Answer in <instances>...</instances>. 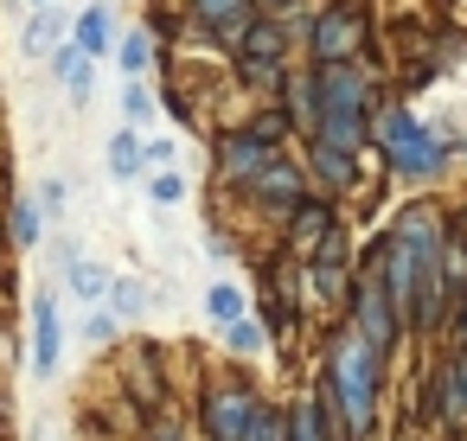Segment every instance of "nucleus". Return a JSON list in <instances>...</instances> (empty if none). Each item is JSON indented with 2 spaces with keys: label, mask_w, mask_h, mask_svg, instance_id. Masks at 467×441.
<instances>
[{
  "label": "nucleus",
  "mask_w": 467,
  "mask_h": 441,
  "mask_svg": "<svg viewBox=\"0 0 467 441\" xmlns=\"http://www.w3.org/2000/svg\"><path fill=\"white\" fill-rule=\"evenodd\" d=\"M384 371H390V358L339 313V320L327 326V339H320V377H314V390H320V403H327L339 441H371V435H378Z\"/></svg>",
  "instance_id": "1"
},
{
  "label": "nucleus",
  "mask_w": 467,
  "mask_h": 441,
  "mask_svg": "<svg viewBox=\"0 0 467 441\" xmlns=\"http://www.w3.org/2000/svg\"><path fill=\"white\" fill-rule=\"evenodd\" d=\"M371 148L384 154V167H390V179H397V186H435V179L448 173L454 135H448V128H435V122H422L403 97H390V103H378Z\"/></svg>",
  "instance_id": "2"
},
{
  "label": "nucleus",
  "mask_w": 467,
  "mask_h": 441,
  "mask_svg": "<svg viewBox=\"0 0 467 441\" xmlns=\"http://www.w3.org/2000/svg\"><path fill=\"white\" fill-rule=\"evenodd\" d=\"M320 77V128L307 141H333V148H371L378 128V97H371V58H346V65H314Z\"/></svg>",
  "instance_id": "3"
},
{
  "label": "nucleus",
  "mask_w": 467,
  "mask_h": 441,
  "mask_svg": "<svg viewBox=\"0 0 467 441\" xmlns=\"http://www.w3.org/2000/svg\"><path fill=\"white\" fill-rule=\"evenodd\" d=\"M307 65H346L371 52V7L365 0H320V14L307 26Z\"/></svg>",
  "instance_id": "4"
},
{
  "label": "nucleus",
  "mask_w": 467,
  "mask_h": 441,
  "mask_svg": "<svg viewBox=\"0 0 467 441\" xmlns=\"http://www.w3.org/2000/svg\"><path fill=\"white\" fill-rule=\"evenodd\" d=\"M256 409H263L256 377L218 371V377H205V390H199V435H205V441H244V428H250Z\"/></svg>",
  "instance_id": "5"
},
{
  "label": "nucleus",
  "mask_w": 467,
  "mask_h": 441,
  "mask_svg": "<svg viewBox=\"0 0 467 441\" xmlns=\"http://www.w3.org/2000/svg\"><path fill=\"white\" fill-rule=\"evenodd\" d=\"M346 320L384 352V358H397V345L410 339V320H403V307L390 301V288H384V275H378V262H365L358 256V288H352V307H346Z\"/></svg>",
  "instance_id": "6"
},
{
  "label": "nucleus",
  "mask_w": 467,
  "mask_h": 441,
  "mask_svg": "<svg viewBox=\"0 0 467 441\" xmlns=\"http://www.w3.org/2000/svg\"><path fill=\"white\" fill-rule=\"evenodd\" d=\"M288 148H275V141H263L250 122H224L218 128V141H212V167H218V179L231 186V192H250L275 160H282Z\"/></svg>",
  "instance_id": "7"
},
{
  "label": "nucleus",
  "mask_w": 467,
  "mask_h": 441,
  "mask_svg": "<svg viewBox=\"0 0 467 441\" xmlns=\"http://www.w3.org/2000/svg\"><path fill=\"white\" fill-rule=\"evenodd\" d=\"M180 14H186L192 39H212V46L237 52V39L250 33V20L263 14V0H186Z\"/></svg>",
  "instance_id": "8"
},
{
  "label": "nucleus",
  "mask_w": 467,
  "mask_h": 441,
  "mask_svg": "<svg viewBox=\"0 0 467 441\" xmlns=\"http://www.w3.org/2000/svg\"><path fill=\"white\" fill-rule=\"evenodd\" d=\"M307 192H314V173H307V160L282 154V160H275V167H269V173H263V179H256V186L244 192V199H250L256 211H269V218L282 224V218H288V211H295V205H301Z\"/></svg>",
  "instance_id": "9"
},
{
  "label": "nucleus",
  "mask_w": 467,
  "mask_h": 441,
  "mask_svg": "<svg viewBox=\"0 0 467 441\" xmlns=\"http://www.w3.org/2000/svg\"><path fill=\"white\" fill-rule=\"evenodd\" d=\"M346 218H339V199H327V192H307L288 218H282V250L288 256H314L333 231H339Z\"/></svg>",
  "instance_id": "10"
},
{
  "label": "nucleus",
  "mask_w": 467,
  "mask_h": 441,
  "mask_svg": "<svg viewBox=\"0 0 467 441\" xmlns=\"http://www.w3.org/2000/svg\"><path fill=\"white\" fill-rule=\"evenodd\" d=\"M65 358V320H58V294L39 288L33 294V320H26V371L33 377H58Z\"/></svg>",
  "instance_id": "11"
},
{
  "label": "nucleus",
  "mask_w": 467,
  "mask_h": 441,
  "mask_svg": "<svg viewBox=\"0 0 467 441\" xmlns=\"http://www.w3.org/2000/svg\"><path fill=\"white\" fill-rule=\"evenodd\" d=\"M301 160H307V173H314V192H327V199H346V192H358V186H365V154H358V148L307 141V148H301Z\"/></svg>",
  "instance_id": "12"
},
{
  "label": "nucleus",
  "mask_w": 467,
  "mask_h": 441,
  "mask_svg": "<svg viewBox=\"0 0 467 441\" xmlns=\"http://www.w3.org/2000/svg\"><path fill=\"white\" fill-rule=\"evenodd\" d=\"M301 46V33L288 26V20H275L269 7L250 20V33L237 39V52H231V65H288V52Z\"/></svg>",
  "instance_id": "13"
},
{
  "label": "nucleus",
  "mask_w": 467,
  "mask_h": 441,
  "mask_svg": "<svg viewBox=\"0 0 467 441\" xmlns=\"http://www.w3.org/2000/svg\"><path fill=\"white\" fill-rule=\"evenodd\" d=\"M46 65H52L46 77H52V84H65V97H71L78 109H84V103L97 97V65H103V58H90V52H84L78 39H65V46H58V52H52Z\"/></svg>",
  "instance_id": "14"
},
{
  "label": "nucleus",
  "mask_w": 467,
  "mask_h": 441,
  "mask_svg": "<svg viewBox=\"0 0 467 441\" xmlns=\"http://www.w3.org/2000/svg\"><path fill=\"white\" fill-rule=\"evenodd\" d=\"M71 20H78V14H65L58 0H52V7H33V20H26V33H20V52H26V58H52V52L71 39Z\"/></svg>",
  "instance_id": "15"
},
{
  "label": "nucleus",
  "mask_w": 467,
  "mask_h": 441,
  "mask_svg": "<svg viewBox=\"0 0 467 441\" xmlns=\"http://www.w3.org/2000/svg\"><path fill=\"white\" fill-rule=\"evenodd\" d=\"M103 167H109V179H116V186L148 179V135H141V128H116V135H109V148H103Z\"/></svg>",
  "instance_id": "16"
},
{
  "label": "nucleus",
  "mask_w": 467,
  "mask_h": 441,
  "mask_svg": "<svg viewBox=\"0 0 467 441\" xmlns=\"http://www.w3.org/2000/svg\"><path fill=\"white\" fill-rule=\"evenodd\" d=\"M109 288H116V269H103L97 256H84V250H78V256L65 262V294H71V301L97 307V301H109Z\"/></svg>",
  "instance_id": "17"
},
{
  "label": "nucleus",
  "mask_w": 467,
  "mask_h": 441,
  "mask_svg": "<svg viewBox=\"0 0 467 441\" xmlns=\"http://www.w3.org/2000/svg\"><path fill=\"white\" fill-rule=\"evenodd\" d=\"M269 339H275V326L263 320V307H250L244 320H231V326H224V352H231L237 364H256V358L269 352Z\"/></svg>",
  "instance_id": "18"
},
{
  "label": "nucleus",
  "mask_w": 467,
  "mask_h": 441,
  "mask_svg": "<svg viewBox=\"0 0 467 441\" xmlns=\"http://www.w3.org/2000/svg\"><path fill=\"white\" fill-rule=\"evenodd\" d=\"M71 39H78V46H84L90 58H109V52L122 46V39H116V14L103 7V0H90V7H84V14L71 20Z\"/></svg>",
  "instance_id": "19"
},
{
  "label": "nucleus",
  "mask_w": 467,
  "mask_h": 441,
  "mask_svg": "<svg viewBox=\"0 0 467 441\" xmlns=\"http://www.w3.org/2000/svg\"><path fill=\"white\" fill-rule=\"evenodd\" d=\"M288 441H339V428H333V415H327L320 390H307V396H295V403H288Z\"/></svg>",
  "instance_id": "20"
},
{
  "label": "nucleus",
  "mask_w": 467,
  "mask_h": 441,
  "mask_svg": "<svg viewBox=\"0 0 467 441\" xmlns=\"http://www.w3.org/2000/svg\"><path fill=\"white\" fill-rule=\"evenodd\" d=\"M154 65H161V33H154V26L122 33V46H116V71H122V77H148Z\"/></svg>",
  "instance_id": "21"
},
{
  "label": "nucleus",
  "mask_w": 467,
  "mask_h": 441,
  "mask_svg": "<svg viewBox=\"0 0 467 441\" xmlns=\"http://www.w3.org/2000/svg\"><path fill=\"white\" fill-rule=\"evenodd\" d=\"M282 103H288V116H295V128H301V135H314V128H320V77H314V65L288 77Z\"/></svg>",
  "instance_id": "22"
},
{
  "label": "nucleus",
  "mask_w": 467,
  "mask_h": 441,
  "mask_svg": "<svg viewBox=\"0 0 467 441\" xmlns=\"http://www.w3.org/2000/svg\"><path fill=\"white\" fill-rule=\"evenodd\" d=\"M46 231H52V218H46L39 199H14V205H7V243H14V250H39Z\"/></svg>",
  "instance_id": "23"
},
{
  "label": "nucleus",
  "mask_w": 467,
  "mask_h": 441,
  "mask_svg": "<svg viewBox=\"0 0 467 441\" xmlns=\"http://www.w3.org/2000/svg\"><path fill=\"white\" fill-rule=\"evenodd\" d=\"M154 116H161V97L148 90V77H122V128L154 135Z\"/></svg>",
  "instance_id": "24"
},
{
  "label": "nucleus",
  "mask_w": 467,
  "mask_h": 441,
  "mask_svg": "<svg viewBox=\"0 0 467 441\" xmlns=\"http://www.w3.org/2000/svg\"><path fill=\"white\" fill-rule=\"evenodd\" d=\"M122 326H129V320H122L109 301H97V307H84V326H78V333H84L90 352H116V345H122Z\"/></svg>",
  "instance_id": "25"
},
{
  "label": "nucleus",
  "mask_w": 467,
  "mask_h": 441,
  "mask_svg": "<svg viewBox=\"0 0 467 441\" xmlns=\"http://www.w3.org/2000/svg\"><path fill=\"white\" fill-rule=\"evenodd\" d=\"M250 313V294L237 288V282H212L205 288V320L212 326H231V320H244Z\"/></svg>",
  "instance_id": "26"
},
{
  "label": "nucleus",
  "mask_w": 467,
  "mask_h": 441,
  "mask_svg": "<svg viewBox=\"0 0 467 441\" xmlns=\"http://www.w3.org/2000/svg\"><path fill=\"white\" fill-rule=\"evenodd\" d=\"M109 307H116V313H122L129 326H135V320H141V313L154 307V288H148L141 275H116V288H109Z\"/></svg>",
  "instance_id": "27"
},
{
  "label": "nucleus",
  "mask_w": 467,
  "mask_h": 441,
  "mask_svg": "<svg viewBox=\"0 0 467 441\" xmlns=\"http://www.w3.org/2000/svg\"><path fill=\"white\" fill-rule=\"evenodd\" d=\"M244 441H288V403H269V396H263V409L250 415Z\"/></svg>",
  "instance_id": "28"
},
{
  "label": "nucleus",
  "mask_w": 467,
  "mask_h": 441,
  "mask_svg": "<svg viewBox=\"0 0 467 441\" xmlns=\"http://www.w3.org/2000/svg\"><path fill=\"white\" fill-rule=\"evenodd\" d=\"M186 192H192V186H186L180 167H154V173H148V199H154V205L173 211V205H186Z\"/></svg>",
  "instance_id": "29"
},
{
  "label": "nucleus",
  "mask_w": 467,
  "mask_h": 441,
  "mask_svg": "<svg viewBox=\"0 0 467 441\" xmlns=\"http://www.w3.org/2000/svg\"><path fill=\"white\" fill-rule=\"evenodd\" d=\"M161 109L173 116V128H180V135H199V103H192V97H186L180 84H173V90L161 97Z\"/></svg>",
  "instance_id": "30"
},
{
  "label": "nucleus",
  "mask_w": 467,
  "mask_h": 441,
  "mask_svg": "<svg viewBox=\"0 0 467 441\" xmlns=\"http://www.w3.org/2000/svg\"><path fill=\"white\" fill-rule=\"evenodd\" d=\"M39 205H46V218L58 224V218H65V205H71V186H65L58 173H46V186H39Z\"/></svg>",
  "instance_id": "31"
},
{
  "label": "nucleus",
  "mask_w": 467,
  "mask_h": 441,
  "mask_svg": "<svg viewBox=\"0 0 467 441\" xmlns=\"http://www.w3.org/2000/svg\"><path fill=\"white\" fill-rule=\"evenodd\" d=\"M141 441H186V422H180L173 409H154V415H148V435H141Z\"/></svg>",
  "instance_id": "32"
},
{
  "label": "nucleus",
  "mask_w": 467,
  "mask_h": 441,
  "mask_svg": "<svg viewBox=\"0 0 467 441\" xmlns=\"http://www.w3.org/2000/svg\"><path fill=\"white\" fill-rule=\"evenodd\" d=\"M180 160V141H167V135H148V173L154 167H173Z\"/></svg>",
  "instance_id": "33"
},
{
  "label": "nucleus",
  "mask_w": 467,
  "mask_h": 441,
  "mask_svg": "<svg viewBox=\"0 0 467 441\" xmlns=\"http://www.w3.org/2000/svg\"><path fill=\"white\" fill-rule=\"evenodd\" d=\"M448 345H467V294H461L454 313H448Z\"/></svg>",
  "instance_id": "34"
},
{
  "label": "nucleus",
  "mask_w": 467,
  "mask_h": 441,
  "mask_svg": "<svg viewBox=\"0 0 467 441\" xmlns=\"http://www.w3.org/2000/svg\"><path fill=\"white\" fill-rule=\"evenodd\" d=\"M448 218H454V237L467 243V205H461V211H448Z\"/></svg>",
  "instance_id": "35"
},
{
  "label": "nucleus",
  "mask_w": 467,
  "mask_h": 441,
  "mask_svg": "<svg viewBox=\"0 0 467 441\" xmlns=\"http://www.w3.org/2000/svg\"><path fill=\"white\" fill-rule=\"evenodd\" d=\"M7 422H14V403H7V396H0V428H7Z\"/></svg>",
  "instance_id": "36"
},
{
  "label": "nucleus",
  "mask_w": 467,
  "mask_h": 441,
  "mask_svg": "<svg viewBox=\"0 0 467 441\" xmlns=\"http://www.w3.org/2000/svg\"><path fill=\"white\" fill-rule=\"evenodd\" d=\"M26 7H52V0H26Z\"/></svg>",
  "instance_id": "37"
}]
</instances>
